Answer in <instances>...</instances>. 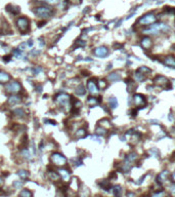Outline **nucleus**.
Segmentation results:
<instances>
[{"instance_id": "1", "label": "nucleus", "mask_w": 175, "mask_h": 197, "mask_svg": "<svg viewBox=\"0 0 175 197\" xmlns=\"http://www.w3.org/2000/svg\"><path fill=\"white\" fill-rule=\"evenodd\" d=\"M54 101L59 107L65 109L66 111H70L72 110V97L68 93H59L55 95Z\"/></svg>"}, {"instance_id": "2", "label": "nucleus", "mask_w": 175, "mask_h": 197, "mask_svg": "<svg viewBox=\"0 0 175 197\" xmlns=\"http://www.w3.org/2000/svg\"><path fill=\"white\" fill-rule=\"evenodd\" d=\"M167 32L169 31V26L163 23H155L153 25H150L148 28L142 30V33L146 35H157L160 32Z\"/></svg>"}, {"instance_id": "3", "label": "nucleus", "mask_w": 175, "mask_h": 197, "mask_svg": "<svg viewBox=\"0 0 175 197\" xmlns=\"http://www.w3.org/2000/svg\"><path fill=\"white\" fill-rule=\"evenodd\" d=\"M50 162H51L52 165L56 166V167L61 168L67 164V158L64 156L61 153H57V152H54L50 155Z\"/></svg>"}, {"instance_id": "4", "label": "nucleus", "mask_w": 175, "mask_h": 197, "mask_svg": "<svg viewBox=\"0 0 175 197\" xmlns=\"http://www.w3.org/2000/svg\"><path fill=\"white\" fill-rule=\"evenodd\" d=\"M53 12H54L53 9L47 6H38V7H35V9H34V14L41 19L50 18V16L53 14Z\"/></svg>"}, {"instance_id": "5", "label": "nucleus", "mask_w": 175, "mask_h": 197, "mask_svg": "<svg viewBox=\"0 0 175 197\" xmlns=\"http://www.w3.org/2000/svg\"><path fill=\"white\" fill-rule=\"evenodd\" d=\"M5 89H6L7 93H10V95H18L20 93H22L23 86L20 82L14 80V81L8 82V83L6 84V86H5Z\"/></svg>"}, {"instance_id": "6", "label": "nucleus", "mask_w": 175, "mask_h": 197, "mask_svg": "<svg viewBox=\"0 0 175 197\" xmlns=\"http://www.w3.org/2000/svg\"><path fill=\"white\" fill-rule=\"evenodd\" d=\"M157 22V16L154 14L150 12V14H146L144 16H142V18L137 21V25L139 26H150L155 24Z\"/></svg>"}, {"instance_id": "7", "label": "nucleus", "mask_w": 175, "mask_h": 197, "mask_svg": "<svg viewBox=\"0 0 175 197\" xmlns=\"http://www.w3.org/2000/svg\"><path fill=\"white\" fill-rule=\"evenodd\" d=\"M16 26L23 34H26L30 30V20L27 16H20L16 20Z\"/></svg>"}, {"instance_id": "8", "label": "nucleus", "mask_w": 175, "mask_h": 197, "mask_svg": "<svg viewBox=\"0 0 175 197\" xmlns=\"http://www.w3.org/2000/svg\"><path fill=\"white\" fill-rule=\"evenodd\" d=\"M154 83H155V85L159 86L161 89H171L170 80L167 77H165V76H163V75H158V76H156L155 79H154Z\"/></svg>"}, {"instance_id": "9", "label": "nucleus", "mask_w": 175, "mask_h": 197, "mask_svg": "<svg viewBox=\"0 0 175 197\" xmlns=\"http://www.w3.org/2000/svg\"><path fill=\"white\" fill-rule=\"evenodd\" d=\"M146 97L142 93H135L133 95V104L136 108H142L146 106Z\"/></svg>"}, {"instance_id": "10", "label": "nucleus", "mask_w": 175, "mask_h": 197, "mask_svg": "<svg viewBox=\"0 0 175 197\" xmlns=\"http://www.w3.org/2000/svg\"><path fill=\"white\" fill-rule=\"evenodd\" d=\"M87 91H89V93L91 95H97L99 93V89L97 87V83H96V79L95 78H91V79L88 80L87 82Z\"/></svg>"}, {"instance_id": "11", "label": "nucleus", "mask_w": 175, "mask_h": 197, "mask_svg": "<svg viewBox=\"0 0 175 197\" xmlns=\"http://www.w3.org/2000/svg\"><path fill=\"white\" fill-rule=\"evenodd\" d=\"M58 174H59L61 179L63 180L65 183L69 182L70 179H71V172H70L69 170H67V168H65V167L58 168Z\"/></svg>"}, {"instance_id": "12", "label": "nucleus", "mask_w": 175, "mask_h": 197, "mask_svg": "<svg viewBox=\"0 0 175 197\" xmlns=\"http://www.w3.org/2000/svg\"><path fill=\"white\" fill-rule=\"evenodd\" d=\"M140 44H142V47L148 51V50H150V48L153 47V40L148 36H144L140 40Z\"/></svg>"}, {"instance_id": "13", "label": "nucleus", "mask_w": 175, "mask_h": 197, "mask_svg": "<svg viewBox=\"0 0 175 197\" xmlns=\"http://www.w3.org/2000/svg\"><path fill=\"white\" fill-rule=\"evenodd\" d=\"M108 54H109V49L106 46H99V47H96L94 49V54L96 57L105 58L106 56H108Z\"/></svg>"}, {"instance_id": "14", "label": "nucleus", "mask_w": 175, "mask_h": 197, "mask_svg": "<svg viewBox=\"0 0 175 197\" xmlns=\"http://www.w3.org/2000/svg\"><path fill=\"white\" fill-rule=\"evenodd\" d=\"M7 103H8V105H10V106H16V105H18L22 103V97L18 95H11L10 97H8Z\"/></svg>"}, {"instance_id": "15", "label": "nucleus", "mask_w": 175, "mask_h": 197, "mask_svg": "<svg viewBox=\"0 0 175 197\" xmlns=\"http://www.w3.org/2000/svg\"><path fill=\"white\" fill-rule=\"evenodd\" d=\"M162 63L164 64V65L168 66L170 68H175V57L173 56H167L163 59Z\"/></svg>"}, {"instance_id": "16", "label": "nucleus", "mask_w": 175, "mask_h": 197, "mask_svg": "<svg viewBox=\"0 0 175 197\" xmlns=\"http://www.w3.org/2000/svg\"><path fill=\"white\" fill-rule=\"evenodd\" d=\"M100 97H89L87 99V105L89 107H91V108H93V107L97 106V105L100 104Z\"/></svg>"}, {"instance_id": "17", "label": "nucleus", "mask_w": 175, "mask_h": 197, "mask_svg": "<svg viewBox=\"0 0 175 197\" xmlns=\"http://www.w3.org/2000/svg\"><path fill=\"white\" fill-rule=\"evenodd\" d=\"M98 125L101 127H103V128H106L107 130H109V129H112L113 128V124L112 122H111L110 120L107 119V118H103V119H100L98 121Z\"/></svg>"}, {"instance_id": "18", "label": "nucleus", "mask_w": 175, "mask_h": 197, "mask_svg": "<svg viewBox=\"0 0 175 197\" xmlns=\"http://www.w3.org/2000/svg\"><path fill=\"white\" fill-rule=\"evenodd\" d=\"M137 159H138V155H137L135 152H131V153H129V154L126 156V158H125V160H124V161H126V162H128V163H130L131 165H132L133 163H134Z\"/></svg>"}, {"instance_id": "19", "label": "nucleus", "mask_w": 175, "mask_h": 197, "mask_svg": "<svg viewBox=\"0 0 175 197\" xmlns=\"http://www.w3.org/2000/svg\"><path fill=\"white\" fill-rule=\"evenodd\" d=\"M87 136V130H86L85 127H80L75 131V138L76 139H82L85 138Z\"/></svg>"}, {"instance_id": "20", "label": "nucleus", "mask_w": 175, "mask_h": 197, "mask_svg": "<svg viewBox=\"0 0 175 197\" xmlns=\"http://www.w3.org/2000/svg\"><path fill=\"white\" fill-rule=\"evenodd\" d=\"M169 178V172L168 170H163V172H161V174L158 176V183L162 184V183H164V182H166L167 180H168Z\"/></svg>"}, {"instance_id": "21", "label": "nucleus", "mask_w": 175, "mask_h": 197, "mask_svg": "<svg viewBox=\"0 0 175 197\" xmlns=\"http://www.w3.org/2000/svg\"><path fill=\"white\" fill-rule=\"evenodd\" d=\"M11 79V76L8 73L0 70V83H7Z\"/></svg>"}, {"instance_id": "22", "label": "nucleus", "mask_w": 175, "mask_h": 197, "mask_svg": "<svg viewBox=\"0 0 175 197\" xmlns=\"http://www.w3.org/2000/svg\"><path fill=\"white\" fill-rule=\"evenodd\" d=\"M48 174V178H49L50 181L52 182H56L58 181V180L61 179V177H59V174H58V172H56L55 170H49L47 172Z\"/></svg>"}, {"instance_id": "23", "label": "nucleus", "mask_w": 175, "mask_h": 197, "mask_svg": "<svg viewBox=\"0 0 175 197\" xmlns=\"http://www.w3.org/2000/svg\"><path fill=\"white\" fill-rule=\"evenodd\" d=\"M12 115L16 118H24L26 116V112L24 109L16 108V109H14V110H12Z\"/></svg>"}, {"instance_id": "24", "label": "nucleus", "mask_w": 175, "mask_h": 197, "mask_svg": "<svg viewBox=\"0 0 175 197\" xmlns=\"http://www.w3.org/2000/svg\"><path fill=\"white\" fill-rule=\"evenodd\" d=\"M6 10L8 12H10L11 14H14V16H16V14H20V7L14 6V5H10V4L6 6Z\"/></svg>"}, {"instance_id": "25", "label": "nucleus", "mask_w": 175, "mask_h": 197, "mask_svg": "<svg viewBox=\"0 0 175 197\" xmlns=\"http://www.w3.org/2000/svg\"><path fill=\"white\" fill-rule=\"evenodd\" d=\"M121 79V76H120L119 73L114 72V73H111V74L108 75V80L111 82H116V81H119Z\"/></svg>"}, {"instance_id": "26", "label": "nucleus", "mask_w": 175, "mask_h": 197, "mask_svg": "<svg viewBox=\"0 0 175 197\" xmlns=\"http://www.w3.org/2000/svg\"><path fill=\"white\" fill-rule=\"evenodd\" d=\"M137 71H138L139 73H142V75H144L146 77L152 74V70H150L148 67H146V66H142V67H139V68L137 69Z\"/></svg>"}, {"instance_id": "27", "label": "nucleus", "mask_w": 175, "mask_h": 197, "mask_svg": "<svg viewBox=\"0 0 175 197\" xmlns=\"http://www.w3.org/2000/svg\"><path fill=\"white\" fill-rule=\"evenodd\" d=\"M98 185L99 187H100L101 189H103V190H110L111 189V183L109 180H103V181L98 182Z\"/></svg>"}, {"instance_id": "28", "label": "nucleus", "mask_w": 175, "mask_h": 197, "mask_svg": "<svg viewBox=\"0 0 175 197\" xmlns=\"http://www.w3.org/2000/svg\"><path fill=\"white\" fill-rule=\"evenodd\" d=\"M75 93H76L77 95H84L86 93L85 86L82 85V84H79L78 86H76V89H75Z\"/></svg>"}, {"instance_id": "29", "label": "nucleus", "mask_w": 175, "mask_h": 197, "mask_svg": "<svg viewBox=\"0 0 175 197\" xmlns=\"http://www.w3.org/2000/svg\"><path fill=\"white\" fill-rule=\"evenodd\" d=\"M21 155L23 156V158L25 160H30L31 159V153L27 148H23L22 151H21Z\"/></svg>"}, {"instance_id": "30", "label": "nucleus", "mask_w": 175, "mask_h": 197, "mask_svg": "<svg viewBox=\"0 0 175 197\" xmlns=\"http://www.w3.org/2000/svg\"><path fill=\"white\" fill-rule=\"evenodd\" d=\"M18 177H20L22 180H24V181H25V180H27L28 178L30 177V174H29V172H28V170H20L18 172Z\"/></svg>"}, {"instance_id": "31", "label": "nucleus", "mask_w": 175, "mask_h": 197, "mask_svg": "<svg viewBox=\"0 0 175 197\" xmlns=\"http://www.w3.org/2000/svg\"><path fill=\"white\" fill-rule=\"evenodd\" d=\"M112 192L115 197H120L122 194V188L120 186H115V187H113Z\"/></svg>"}, {"instance_id": "32", "label": "nucleus", "mask_w": 175, "mask_h": 197, "mask_svg": "<svg viewBox=\"0 0 175 197\" xmlns=\"http://www.w3.org/2000/svg\"><path fill=\"white\" fill-rule=\"evenodd\" d=\"M95 134H96L97 136H106V135L108 134V130L98 125V126H96V128H95Z\"/></svg>"}, {"instance_id": "33", "label": "nucleus", "mask_w": 175, "mask_h": 197, "mask_svg": "<svg viewBox=\"0 0 175 197\" xmlns=\"http://www.w3.org/2000/svg\"><path fill=\"white\" fill-rule=\"evenodd\" d=\"M133 77H134V80L135 81H137V82H142V81H144V79H146V76H144V75H142V73H139L138 71H136V72L134 73V76H133Z\"/></svg>"}, {"instance_id": "34", "label": "nucleus", "mask_w": 175, "mask_h": 197, "mask_svg": "<svg viewBox=\"0 0 175 197\" xmlns=\"http://www.w3.org/2000/svg\"><path fill=\"white\" fill-rule=\"evenodd\" d=\"M109 105H110V108L115 109L118 107V101L115 97H112L109 99Z\"/></svg>"}, {"instance_id": "35", "label": "nucleus", "mask_w": 175, "mask_h": 197, "mask_svg": "<svg viewBox=\"0 0 175 197\" xmlns=\"http://www.w3.org/2000/svg\"><path fill=\"white\" fill-rule=\"evenodd\" d=\"M20 197H33V193L29 189H23L20 193Z\"/></svg>"}, {"instance_id": "36", "label": "nucleus", "mask_w": 175, "mask_h": 197, "mask_svg": "<svg viewBox=\"0 0 175 197\" xmlns=\"http://www.w3.org/2000/svg\"><path fill=\"white\" fill-rule=\"evenodd\" d=\"M96 83H97V87H98V89H107V86H108V83H107V81L105 79L98 80Z\"/></svg>"}, {"instance_id": "37", "label": "nucleus", "mask_w": 175, "mask_h": 197, "mask_svg": "<svg viewBox=\"0 0 175 197\" xmlns=\"http://www.w3.org/2000/svg\"><path fill=\"white\" fill-rule=\"evenodd\" d=\"M43 71V68L41 66H35L34 68H32V72H33L34 75H38L40 74L41 72Z\"/></svg>"}, {"instance_id": "38", "label": "nucleus", "mask_w": 175, "mask_h": 197, "mask_svg": "<svg viewBox=\"0 0 175 197\" xmlns=\"http://www.w3.org/2000/svg\"><path fill=\"white\" fill-rule=\"evenodd\" d=\"M72 162H73V165L74 166H80L82 165V160H81V158H75V159H72Z\"/></svg>"}, {"instance_id": "39", "label": "nucleus", "mask_w": 175, "mask_h": 197, "mask_svg": "<svg viewBox=\"0 0 175 197\" xmlns=\"http://www.w3.org/2000/svg\"><path fill=\"white\" fill-rule=\"evenodd\" d=\"M36 1H39V2H45V3H48V4H56V3H58V1L59 0H36Z\"/></svg>"}, {"instance_id": "40", "label": "nucleus", "mask_w": 175, "mask_h": 197, "mask_svg": "<svg viewBox=\"0 0 175 197\" xmlns=\"http://www.w3.org/2000/svg\"><path fill=\"white\" fill-rule=\"evenodd\" d=\"M89 196V190L86 187H83V189L81 190V197H88Z\"/></svg>"}, {"instance_id": "41", "label": "nucleus", "mask_w": 175, "mask_h": 197, "mask_svg": "<svg viewBox=\"0 0 175 197\" xmlns=\"http://www.w3.org/2000/svg\"><path fill=\"white\" fill-rule=\"evenodd\" d=\"M56 197H67L66 190H63V189H58L57 192H56Z\"/></svg>"}, {"instance_id": "42", "label": "nucleus", "mask_w": 175, "mask_h": 197, "mask_svg": "<svg viewBox=\"0 0 175 197\" xmlns=\"http://www.w3.org/2000/svg\"><path fill=\"white\" fill-rule=\"evenodd\" d=\"M86 45V42L83 40H77L76 43H75V47H83V46Z\"/></svg>"}, {"instance_id": "43", "label": "nucleus", "mask_w": 175, "mask_h": 197, "mask_svg": "<svg viewBox=\"0 0 175 197\" xmlns=\"http://www.w3.org/2000/svg\"><path fill=\"white\" fill-rule=\"evenodd\" d=\"M23 184H24L23 183V181H14V187L16 189H20L23 187Z\"/></svg>"}, {"instance_id": "44", "label": "nucleus", "mask_w": 175, "mask_h": 197, "mask_svg": "<svg viewBox=\"0 0 175 197\" xmlns=\"http://www.w3.org/2000/svg\"><path fill=\"white\" fill-rule=\"evenodd\" d=\"M28 146V137L27 136H24L22 140V147L23 148H27Z\"/></svg>"}, {"instance_id": "45", "label": "nucleus", "mask_w": 175, "mask_h": 197, "mask_svg": "<svg viewBox=\"0 0 175 197\" xmlns=\"http://www.w3.org/2000/svg\"><path fill=\"white\" fill-rule=\"evenodd\" d=\"M12 54L14 56H16V57H21L22 56V50H20L18 48H16V49H14L12 50Z\"/></svg>"}, {"instance_id": "46", "label": "nucleus", "mask_w": 175, "mask_h": 197, "mask_svg": "<svg viewBox=\"0 0 175 197\" xmlns=\"http://www.w3.org/2000/svg\"><path fill=\"white\" fill-rule=\"evenodd\" d=\"M152 197H165V192L164 191H159V192L153 194V196Z\"/></svg>"}, {"instance_id": "47", "label": "nucleus", "mask_w": 175, "mask_h": 197, "mask_svg": "<svg viewBox=\"0 0 175 197\" xmlns=\"http://www.w3.org/2000/svg\"><path fill=\"white\" fill-rule=\"evenodd\" d=\"M68 2L71 3V4H74V5H79L81 2H82V0H67Z\"/></svg>"}, {"instance_id": "48", "label": "nucleus", "mask_w": 175, "mask_h": 197, "mask_svg": "<svg viewBox=\"0 0 175 197\" xmlns=\"http://www.w3.org/2000/svg\"><path fill=\"white\" fill-rule=\"evenodd\" d=\"M44 122H47L48 124L56 125V121H55V120H51V119H44Z\"/></svg>"}, {"instance_id": "49", "label": "nucleus", "mask_w": 175, "mask_h": 197, "mask_svg": "<svg viewBox=\"0 0 175 197\" xmlns=\"http://www.w3.org/2000/svg\"><path fill=\"white\" fill-rule=\"evenodd\" d=\"M170 192L173 196H175V184H173V185L170 186Z\"/></svg>"}, {"instance_id": "50", "label": "nucleus", "mask_w": 175, "mask_h": 197, "mask_svg": "<svg viewBox=\"0 0 175 197\" xmlns=\"http://www.w3.org/2000/svg\"><path fill=\"white\" fill-rule=\"evenodd\" d=\"M35 89H36V91H38V93H42V85H37V86H35Z\"/></svg>"}, {"instance_id": "51", "label": "nucleus", "mask_w": 175, "mask_h": 197, "mask_svg": "<svg viewBox=\"0 0 175 197\" xmlns=\"http://www.w3.org/2000/svg\"><path fill=\"white\" fill-rule=\"evenodd\" d=\"M26 47H27V44H26V43H22V44L20 45V47H18V49H20V50H24Z\"/></svg>"}, {"instance_id": "52", "label": "nucleus", "mask_w": 175, "mask_h": 197, "mask_svg": "<svg viewBox=\"0 0 175 197\" xmlns=\"http://www.w3.org/2000/svg\"><path fill=\"white\" fill-rule=\"evenodd\" d=\"M27 45L29 46V47H32V46L34 45V41L32 40V39H30V40H28V43H27Z\"/></svg>"}, {"instance_id": "53", "label": "nucleus", "mask_w": 175, "mask_h": 197, "mask_svg": "<svg viewBox=\"0 0 175 197\" xmlns=\"http://www.w3.org/2000/svg\"><path fill=\"white\" fill-rule=\"evenodd\" d=\"M10 56H5V57H3V61L5 62V63H7V62L10 61Z\"/></svg>"}, {"instance_id": "54", "label": "nucleus", "mask_w": 175, "mask_h": 197, "mask_svg": "<svg viewBox=\"0 0 175 197\" xmlns=\"http://www.w3.org/2000/svg\"><path fill=\"white\" fill-rule=\"evenodd\" d=\"M130 114H131V116H132V117H134V116L137 115V111L135 110V109H133V110H131Z\"/></svg>"}, {"instance_id": "55", "label": "nucleus", "mask_w": 175, "mask_h": 197, "mask_svg": "<svg viewBox=\"0 0 175 197\" xmlns=\"http://www.w3.org/2000/svg\"><path fill=\"white\" fill-rule=\"evenodd\" d=\"M91 139H92L93 141H95V142H98V143H101V141L99 140V138H97V137L92 136V137H91Z\"/></svg>"}, {"instance_id": "56", "label": "nucleus", "mask_w": 175, "mask_h": 197, "mask_svg": "<svg viewBox=\"0 0 175 197\" xmlns=\"http://www.w3.org/2000/svg\"><path fill=\"white\" fill-rule=\"evenodd\" d=\"M127 196L128 197H135V194H134V193H132V192H128Z\"/></svg>"}, {"instance_id": "57", "label": "nucleus", "mask_w": 175, "mask_h": 197, "mask_svg": "<svg viewBox=\"0 0 175 197\" xmlns=\"http://www.w3.org/2000/svg\"><path fill=\"white\" fill-rule=\"evenodd\" d=\"M39 51H34V50H32L31 51V54H33V56H36V54H38Z\"/></svg>"}, {"instance_id": "58", "label": "nucleus", "mask_w": 175, "mask_h": 197, "mask_svg": "<svg viewBox=\"0 0 175 197\" xmlns=\"http://www.w3.org/2000/svg\"><path fill=\"white\" fill-rule=\"evenodd\" d=\"M171 178H172L173 182H174V183H175V172H173V174H172V176H171Z\"/></svg>"}, {"instance_id": "59", "label": "nucleus", "mask_w": 175, "mask_h": 197, "mask_svg": "<svg viewBox=\"0 0 175 197\" xmlns=\"http://www.w3.org/2000/svg\"><path fill=\"white\" fill-rule=\"evenodd\" d=\"M3 183H4V182H3V179L2 178H0V187L3 185Z\"/></svg>"}, {"instance_id": "60", "label": "nucleus", "mask_w": 175, "mask_h": 197, "mask_svg": "<svg viewBox=\"0 0 175 197\" xmlns=\"http://www.w3.org/2000/svg\"><path fill=\"white\" fill-rule=\"evenodd\" d=\"M107 69H108V70H109V69H112V64H109V67Z\"/></svg>"}]
</instances>
